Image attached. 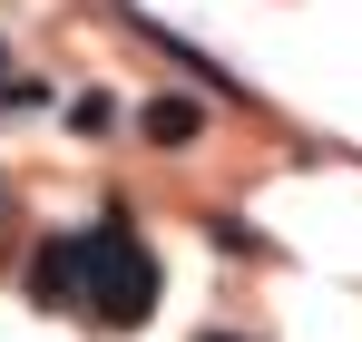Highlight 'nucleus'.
I'll list each match as a JSON object with an SVG mask.
<instances>
[{
	"instance_id": "f257e3e1",
	"label": "nucleus",
	"mask_w": 362,
	"mask_h": 342,
	"mask_svg": "<svg viewBox=\"0 0 362 342\" xmlns=\"http://www.w3.org/2000/svg\"><path fill=\"white\" fill-rule=\"evenodd\" d=\"M78 264H88V284H78V313L88 323H108V333H137L147 313H157V254H147V235L127 225L118 206L98 216V225L78 235Z\"/></svg>"
},
{
	"instance_id": "f03ea898",
	"label": "nucleus",
	"mask_w": 362,
	"mask_h": 342,
	"mask_svg": "<svg viewBox=\"0 0 362 342\" xmlns=\"http://www.w3.org/2000/svg\"><path fill=\"white\" fill-rule=\"evenodd\" d=\"M20 284L40 313H78V284H88V264H78V235H40L30 244V264H20Z\"/></svg>"
},
{
	"instance_id": "7ed1b4c3",
	"label": "nucleus",
	"mask_w": 362,
	"mask_h": 342,
	"mask_svg": "<svg viewBox=\"0 0 362 342\" xmlns=\"http://www.w3.org/2000/svg\"><path fill=\"white\" fill-rule=\"evenodd\" d=\"M137 137H147V147H196V137H206V108H196V98H147V108H137Z\"/></svg>"
},
{
	"instance_id": "20e7f679",
	"label": "nucleus",
	"mask_w": 362,
	"mask_h": 342,
	"mask_svg": "<svg viewBox=\"0 0 362 342\" xmlns=\"http://www.w3.org/2000/svg\"><path fill=\"white\" fill-rule=\"evenodd\" d=\"M206 235H216V244H226V254H245V264H255V254H274V244H264V235L245 225V216H216V225H206Z\"/></svg>"
},
{
	"instance_id": "39448f33",
	"label": "nucleus",
	"mask_w": 362,
	"mask_h": 342,
	"mask_svg": "<svg viewBox=\"0 0 362 342\" xmlns=\"http://www.w3.org/2000/svg\"><path fill=\"white\" fill-rule=\"evenodd\" d=\"M69 127H78V137H98V127H118V98H98V88H88V98H69Z\"/></svg>"
},
{
	"instance_id": "423d86ee",
	"label": "nucleus",
	"mask_w": 362,
	"mask_h": 342,
	"mask_svg": "<svg viewBox=\"0 0 362 342\" xmlns=\"http://www.w3.org/2000/svg\"><path fill=\"white\" fill-rule=\"evenodd\" d=\"M196 342H255V333H196Z\"/></svg>"
},
{
	"instance_id": "0eeeda50",
	"label": "nucleus",
	"mask_w": 362,
	"mask_h": 342,
	"mask_svg": "<svg viewBox=\"0 0 362 342\" xmlns=\"http://www.w3.org/2000/svg\"><path fill=\"white\" fill-rule=\"evenodd\" d=\"M0 225H10V176H0Z\"/></svg>"
},
{
	"instance_id": "6e6552de",
	"label": "nucleus",
	"mask_w": 362,
	"mask_h": 342,
	"mask_svg": "<svg viewBox=\"0 0 362 342\" xmlns=\"http://www.w3.org/2000/svg\"><path fill=\"white\" fill-rule=\"evenodd\" d=\"M0 88H10V40H0Z\"/></svg>"
}]
</instances>
